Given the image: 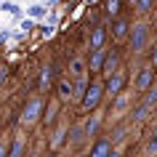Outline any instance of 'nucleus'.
Segmentation results:
<instances>
[{
  "label": "nucleus",
  "instance_id": "nucleus-20",
  "mask_svg": "<svg viewBox=\"0 0 157 157\" xmlns=\"http://www.w3.org/2000/svg\"><path fill=\"white\" fill-rule=\"evenodd\" d=\"M125 29H128V24H125V21H117V24H115V37H123Z\"/></svg>",
  "mask_w": 157,
  "mask_h": 157
},
{
  "label": "nucleus",
  "instance_id": "nucleus-18",
  "mask_svg": "<svg viewBox=\"0 0 157 157\" xmlns=\"http://www.w3.org/2000/svg\"><path fill=\"white\" fill-rule=\"evenodd\" d=\"M136 8H139L141 13H149V11H152V0H136Z\"/></svg>",
  "mask_w": 157,
  "mask_h": 157
},
{
  "label": "nucleus",
  "instance_id": "nucleus-4",
  "mask_svg": "<svg viewBox=\"0 0 157 157\" xmlns=\"http://www.w3.org/2000/svg\"><path fill=\"white\" fill-rule=\"evenodd\" d=\"M144 43H147V27H144V24H136V27H133V32H131L133 51H141V48H144Z\"/></svg>",
  "mask_w": 157,
  "mask_h": 157
},
{
  "label": "nucleus",
  "instance_id": "nucleus-12",
  "mask_svg": "<svg viewBox=\"0 0 157 157\" xmlns=\"http://www.w3.org/2000/svg\"><path fill=\"white\" fill-rule=\"evenodd\" d=\"M69 72H72L75 77L85 75V61H83V59H72V64H69Z\"/></svg>",
  "mask_w": 157,
  "mask_h": 157
},
{
  "label": "nucleus",
  "instance_id": "nucleus-17",
  "mask_svg": "<svg viewBox=\"0 0 157 157\" xmlns=\"http://www.w3.org/2000/svg\"><path fill=\"white\" fill-rule=\"evenodd\" d=\"M117 11H120V0H107V13L109 16H117Z\"/></svg>",
  "mask_w": 157,
  "mask_h": 157
},
{
  "label": "nucleus",
  "instance_id": "nucleus-26",
  "mask_svg": "<svg viewBox=\"0 0 157 157\" xmlns=\"http://www.w3.org/2000/svg\"><path fill=\"white\" fill-rule=\"evenodd\" d=\"M152 64H155V67H157V48H155V51H152Z\"/></svg>",
  "mask_w": 157,
  "mask_h": 157
},
{
  "label": "nucleus",
  "instance_id": "nucleus-24",
  "mask_svg": "<svg viewBox=\"0 0 157 157\" xmlns=\"http://www.w3.org/2000/svg\"><path fill=\"white\" fill-rule=\"evenodd\" d=\"M6 77H8V69H0V85L6 83Z\"/></svg>",
  "mask_w": 157,
  "mask_h": 157
},
{
  "label": "nucleus",
  "instance_id": "nucleus-27",
  "mask_svg": "<svg viewBox=\"0 0 157 157\" xmlns=\"http://www.w3.org/2000/svg\"><path fill=\"white\" fill-rule=\"evenodd\" d=\"M131 3H133V6H136V0H131Z\"/></svg>",
  "mask_w": 157,
  "mask_h": 157
},
{
  "label": "nucleus",
  "instance_id": "nucleus-2",
  "mask_svg": "<svg viewBox=\"0 0 157 157\" xmlns=\"http://www.w3.org/2000/svg\"><path fill=\"white\" fill-rule=\"evenodd\" d=\"M43 107H45V104H43V99H32V101L24 107V112H21V123H24V125L37 123V117H40Z\"/></svg>",
  "mask_w": 157,
  "mask_h": 157
},
{
  "label": "nucleus",
  "instance_id": "nucleus-19",
  "mask_svg": "<svg viewBox=\"0 0 157 157\" xmlns=\"http://www.w3.org/2000/svg\"><path fill=\"white\" fill-rule=\"evenodd\" d=\"M29 16H32V19L45 16V8H43V6H32V8H29Z\"/></svg>",
  "mask_w": 157,
  "mask_h": 157
},
{
  "label": "nucleus",
  "instance_id": "nucleus-14",
  "mask_svg": "<svg viewBox=\"0 0 157 157\" xmlns=\"http://www.w3.org/2000/svg\"><path fill=\"white\" fill-rule=\"evenodd\" d=\"M64 133H67V128H59V131L53 133V141H51V147H53V149L61 147V141H64Z\"/></svg>",
  "mask_w": 157,
  "mask_h": 157
},
{
  "label": "nucleus",
  "instance_id": "nucleus-10",
  "mask_svg": "<svg viewBox=\"0 0 157 157\" xmlns=\"http://www.w3.org/2000/svg\"><path fill=\"white\" fill-rule=\"evenodd\" d=\"M59 99L61 101L72 99V83H69V80H61V83H59Z\"/></svg>",
  "mask_w": 157,
  "mask_h": 157
},
{
  "label": "nucleus",
  "instance_id": "nucleus-9",
  "mask_svg": "<svg viewBox=\"0 0 157 157\" xmlns=\"http://www.w3.org/2000/svg\"><path fill=\"white\" fill-rule=\"evenodd\" d=\"M104 67V51L101 48H93V56H91V72H99Z\"/></svg>",
  "mask_w": 157,
  "mask_h": 157
},
{
  "label": "nucleus",
  "instance_id": "nucleus-1",
  "mask_svg": "<svg viewBox=\"0 0 157 157\" xmlns=\"http://www.w3.org/2000/svg\"><path fill=\"white\" fill-rule=\"evenodd\" d=\"M155 104H157V88H155V91H149V93H147V99H144L139 107L133 109V120H139V123H141V120H147Z\"/></svg>",
  "mask_w": 157,
  "mask_h": 157
},
{
  "label": "nucleus",
  "instance_id": "nucleus-16",
  "mask_svg": "<svg viewBox=\"0 0 157 157\" xmlns=\"http://www.w3.org/2000/svg\"><path fill=\"white\" fill-rule=\"evenodd\" d=\"M96 131H99V117H93V120L85 123V133H88V136H93Z\"/></svg>",
  "mask_w": 157,
  "mask_h": 157
},
{
  "label": "nucleus",
  "instance_id": "nucleus-15",
  "mask_svg": "<svg viewBox=\"0 0 157 157\" xmlns=\"http://www.w3.org/2000/svg\"><path fill=\"white\" fill-rule=\"evenodd\" d=\"M21 152H24V141L19 139V141H13V147L8 149V155H11V157H19V155H21Z\"/></svg>",
  "mask_w": 157,
  "mask_h": 157
},
{
  "label": "nucleus",
  "instance_id": "nucleus-5",
  "mask_svg": "<svg viewBox=\"0 0 157 157\" xmlns=\"http://www.w3.org/2000/svg\"><path fill=\"white\" fill-rule=\"evenodd\" d=\"M123 83H125L123 72H112V75H109V80H107V93H109V96H117V93L123 91Z\"/></svg>",
  "mask_w": 157,
  "mask_h": 157
},
{
  "label": "nucleus",
  "instance_id": "nucleus-11",
  "mask_svg": "<svg viewBox=\"0 0 157 157\" xmlns=\"http://www.w3.org/2000/svg\"><path fill=\"white\" fill-rule=\"evenodd\" d=\"M51 80H53V67H45V69H43V75H40V91H45V88H48Z\"/></svg>",
  "mask_w": 157,
  "mask_h": 157
},
{
  "label": "nucleus",
  "instance_id": "nucleus-25",
  "mask_svg": "<svg viewBox=\"0 0 157 157\" xmlns=\"http://www.w3.org/2000/svg\"><path fill=\"white\" fill-rule=\"evenodd\" d=\"M6 152H8V147H6V141L0 139V155H6Z\"/></svg>",
  "mask_w": 157,
  "mask_h": 157
},
{
  "label": "nucleus",
  "instance_id": "nucleus-23",
  "mask_svg": "<svg viewBox=\"0 0 157 157\" xmlns=\"http://www.w3.org/2000/svg\"><path fill=\"white\" fill-rule=\"evenodd\" d=\"M32 27H35V21H32V19H24V21H21V29H24V32H29Z\"/></svg>",
  "mask_w": 157,
  "mask_h": 157
},
{
  "label": "nucleus",
  "instance_id": "nucleus-3",
  "mask_svg": "<svg viewBox=\"0 0 157 157\" xmlns=\"http://www.w3.org/2000/svg\"><path fill=\"white\" fill-rule=\"evenodd\" d=\"M101 101V85H91V88H85V93L80 96V104L83 109H96Z\"/></svg>",
  "mask_w": 157,
  "mask_h": 157
},
{
  "label": "nucleus",
  "instance_id": "nucleus-13",
  "mask_svg": "<svg viewBox=\"0 0 157 157\" xmlns=\"http://www.w3.org/2000/svg\"><path fill=\"white\" fill-rule=\"evenodd\" d=\"M117 61H120V56H117V53H109V56H104V67H107L109 72H115Z\"/></svg>",
  "mask_w": 157,
  "mask_h": 157
},
{
  "label": "nucleus",
  "instance_id": "nucleus-7",
  "mask_svg": "<svg viewBox=\"0 0 157 157\" xmlns=\"http://www.w3.org/2000/svg\"><path fill=\"white\" fill-rule=\"evenodd\" d=\"M152 80H155V69H141L139 75V91H149V85H152Z\"/></svg>",
  "mask_w": 157,
  "mask_h": 157
},
{
  "label": "nucleus",
  "instance_id": "nucleus-21",
  "mask_svg": "<svg viewBox=\"0 0 157 157\" xmlns=\"http://www.w3.org/2000/svg\"><path fill=\"white\" fill-rule=\"evenodd\" d=\"M3 8L8 11V13H13V16H19V13H21V11H19V6H13V3H6V0H3Z\"/></svg>",
  "mask_w": 157,
  "mask_h": 157
},
{
  "label": "nucleus",
  "instance_id": "nucleus-22",
  "mask_svg": "<svg viewBox=\"0 0 157 157\" xmlns=\"http://www.w3.org/2000/svg\"><path fill=\"white\" fill-rule=\"evenodd\" d=\"M147 152H157V133L152 136V139L147 141Z\"/></svg>",
  "mask_w": 157,
  "mask_h": 157
},
{
  "label": "nucleus",
  "instance_id": "nucleus-8",
  "mask_svg": "<svg viewBox=\"0 0 157 157\" xmlns=\"http://www.w3.org/2000/svg\"><path fill=\"white\" fill-rule=\"evenodd\" d=\"M104 37H107V29H104V27H96V29L91 32V51L101 48V45H104Z\"/></svg>",
  "mask_w": 157,
  "mask_h": 157
},
{
  "label": "nucleus",
  "instance_id": "nucleus-6",
  "mask_svg": "<svg viewBox=\"0 0 157 157\" xmlns=\"http://www.w3.org/2000/svg\"><path fill=\"white\" fill-rule=\"evenodd\" d=\"M101 155H115V149H112V144H109L107 139L96 141V144L91 147V157H101Z\"/></svg>",
  "mask_w": 157,
  "mask_h": 157
}]
</instances>
